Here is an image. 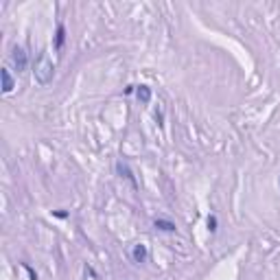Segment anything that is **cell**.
Instances as JSON below:
<instances>
[{
    "instance_id": "1",
    "label": "cell",
    "mask_w": 280,
    "mask_h": 280,
    "mask_svg": "<svg viewBox=\"0 0 280 280\" xmlns=\"http://www.w3.org/2000/svg\"><path fill=\"white\" fill-rule=\"evenodd\" d=\"M33 75H35V81L40 86H48L53 81V75H55V64L53 60L48 57V53H42L35 62V68H33Z\"/></svg>"
},
{
    "instance_id": "2",
    "label": "cell",
    "mask_w": 280,
    "mask_h": 280,
    "mask_svg": "<svg viewBox=\"0 0 280 280\" xmlns=\"http://www.w3.org/2000/svg\"><path fill=\"white\" fill-rule=\"evenodd\" d=\"M11 62H13V66H16L18 72H24V70L29 68V57H26V53H24V48H20V46L13 48Z\"/></svg>"
},
{
    "instance_id": "3",
    "label": "cell",
    "mask_w": 280,
    "mask_h": 280,
    "mask_svg": "<svg viewBox=\"0 0 280 280\" xmlns=\"http://www.w3.org/2000/svg\"><path fill=\"white\" fill-rule=\"evenodd\" d=\"M131 259H134V263H138V265L147 263V259H149V249H147V245H143V243L134 245V249H131Z\"/></svg>"
},
{
    "instance_id": "4",
    "label": "cell",
    "mask_w": 280,
    "mask_h": 280,
    "mask_svg": "<svg viewBox=\"0 0 280 280\" xmlns=\"http://www.w3.org/2000/svg\"><path fill=\"white\" fill-rule=\"evenodd\" d=\"M0 79H3V92L5 94H9L13 88H16V83H13V77H11V72L7 70V68H0Z\"/></svg>"
},
{
    "instance_id": "5",
    "label": "cell",
    "mask_w": 280,
    "mask_h": 280,
    "mask_svg": "<svg viewBox=\"0 0 280 280\" xmlns=\"http://www.w3.org/2000/svg\"><path fill=\"white\" fill-rule=\"evenodd\" d=\"M153 226H156L158 230H162V232H175V230H178L173 221H169V219H156V221H153Z\"/></svg>"
},
{
    "instance_id": "6",
    "label": "cell",
    "mask_w": 280,
    "mask_h": 280,
    "mask_svg": "<svg viewBox=\"0 0 280 280\" xmlns=\"http://www.w3.org/2000/svg\"><path fill=\"white\" fill-rule=\"evenodd\" d=\"M136 94H138V99H140V103H151V88L149 86H138V90H136Z\"/></svg>"
},
{
    "instance_id": "7",
    "label": "cell",
    "mask_w": 280,
    "mask_h": 280,
    "mask_svg": "<svg viewBox=\"0 0 280 280\" xmlns=\"http://www.w3.org/2000/svg\"><path fill=\"white\" fill-rule=\"evenodd\" d=\"M64 42H66V26L60 24L57 26V33H55V50H62Z\"/></svg>"
},
{
    "instance_id": "8",
    "label": "cell",
    "mask_w": 280,
    "mask_h": 280,
    "mask_svg": "<svg viewBox=\"0 0 280 280\" xmlns=\"http://www.w3.org/2000/svg\"><path fill=\"white\" fill-rule=\"evenodd\" d=\"M116 171H119L121 175H123V178H127L131 184H134V186H136V182H134V175H131V171H129V169H127V164H123V162H119V164H116Z\"/></svg>"
},
{
    "instance_id": "9",
    "label": "cell",
    "mask_w": 280,
    "mask_h": 280,
    "mask_svg": "<svg viewBox=\"0 0 280 280\" xmlns=\"http://www.w3.org/2000/svg\"><path fill=\"white\" fill-rule=\"evenodd\" d=\"M208 230H210V232H217V217H215V215L208 217Z\"/></svg>"
},
{
    "instance_id": "10",
    "label": "cell",
    "mask_w": 280,
    "mask_h": 280,
    "mask_svg": "<svg viewBox=\"0 0 280 280\" xmlns=\"http://www.w3.org/2000/svg\"><path fill=\"white\" fill-rule=\"evenodd\" d=\"M24 269L29 271V276H31V280H38V274H35V271H33L31 267H29V265H24Z\"/></svg>"
},
{
    "instance_id": "11",
    "label": "cell",
    "mask_w": 280,
    "mask_h": 280,
    "mask_svg": "<svg viewBox=\"0 0 280 280\" xmlns=\"http://www.w3.org/2000/svg\"><path fill=\"white\" fill-rule=\"evenodd\" d=\"M278 182H280V180H278Z\"/></svg>"
}]
</instances>
